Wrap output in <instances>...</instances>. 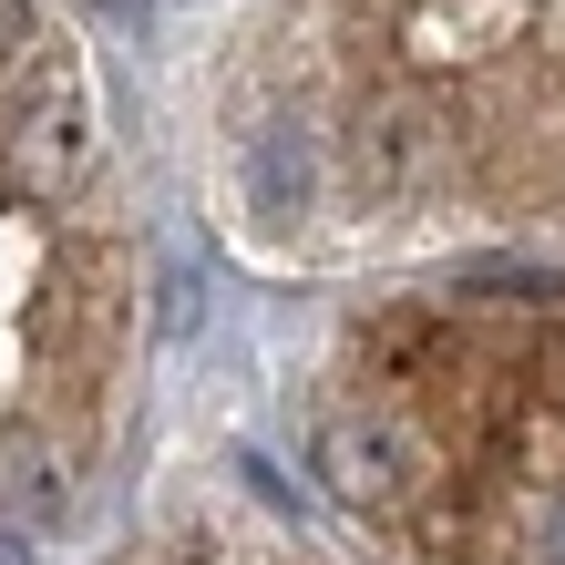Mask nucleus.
I'll use <instances>...</instances> for the list:
<instances>
[{
  "label": "nucleus",
  "mask_w": 565,
  "mask_h": 565,
  "mask_svg": "<svg viewBox=\"0 0 565 565\" xmlns=\"http://www.w3.org/2000/svg\"><path fill=\"white\" fill-rule=\"evenodd\" d=\"M431 164H443V114L422 104V93H381L371 114L350 124V175L381 195H422L431 185Z\"/></svg>",
  "instance_id": "obj_1"
},
{
  "label": "nucleus",
  "mask_w": 565,
  "mask_h": 565,
  "mask_svg": "<svg viewBox=\"0 0 565 565\" xmlns=\"http://www.w3.org/2000/svg\"><path fill=\"white\" fill-rule=\"evenodd\" d=\"M329 493L360 514H391V504H412V483H422V443H412V422H340L329 431Z\"/></svg>",
  "instance_id": "obj_2"
},
{
  "label": "nucleus",
  "mask_w": 565,
  "mask_h": 565,
  "mask_svg": "<svg viewBox=\"0 0 565 565\" xmlns=\"http://www.w3.org/2000/svg\"><path fill=\"white\" fill-rule=\"evenodd\" d=\"M309 195H319V154H309V135H298V124H268V135L247 145V216L288 226V216H309Z\"/></svg>",
  "instance_id": "obj_3"
},
{
  "label": "nucleus",
  "mask_w": 565,
  "mask_h": 565,
  "mask_svg": "<svg viewBox=\"0 0 565 565\" xmlns=\"http://www.w3.org/2000/svg\"><path fill=\"white\" fill-rule=\"evenodd\" d=\"M0 493L21 514H62V462L31 443V431H0Z\"/></svg>",
  "instance_id": "obj_4"
},
{
  "label": "nucleus",
  "mask_w": 565,
  "mask_h": 565,
  "mask_svg": "<svg viewBox=\"0 0 565 565\" xmlns=\"http://www.w3.org/2000/svg\"><path fill=\"white\" fill-rule=\"evenodd\" d=\"M73 135H83V114H73V104H42V114H31V124H21V154H31V175H62V164L83 154Z\"/></svg>",
  "instance_id": "obj_5"
},
{
  "label": "nucleus",
  "mask_w": 565,
  "mask_h": 565,
  "mask_svg": "<svg viewBox=\"0 0 565 565\" xmlns=\"http://www.w3.org/2000/svg\"><path fill=\"white\" fill-rule=\"evenodd\" d=\"M462 288H473V298H514V309H555V298H565L555 268H473Z\"/></svg>",
  "instance_id": "obj_6"
},
{
  "label": "nucleus",
  "mask_w": 565,
  "mask_h": 565,
  "mask_svg": "<svg viewBox=\"0 0 565 565\" xmlns=\"http://www.w3.org/2000/svg\"><path fill=\"white\" fill-rule=\"evenodd\" d=\"M31 52V0H0V73Z\"/></svg>",
  "instance_id": "obj_7"
},
{
  "label": "nucleus",
  "mask_w": 565,
  "mask_h": 565,
  "mask_svg": "<svg viewBox=\"0 0 565 565\" xmlns=\"http://www.w3.org/2000/svg\"><path fill=\"white\" fill-rule=\"evenodd\" d=\"M83 11H104L114 31H145V0H83Z\"/></svg>",
  "instance_id": "obj_8"
},
{
  "label": "nucleus",
  "mask_w": 565,
  "mask_h": 565,
  "mask_svg": "<svg viewBox=\"0 0 565 565\" xmlns=\"http://www.w3.org/2000/svg\"><path fill=\"white\" fill-rule=\"evenodd\" d=\"M0 565H21V545H11V535H0Z\"/></svg>",
  "instance_id": "obj_9"
}]
</instances>
